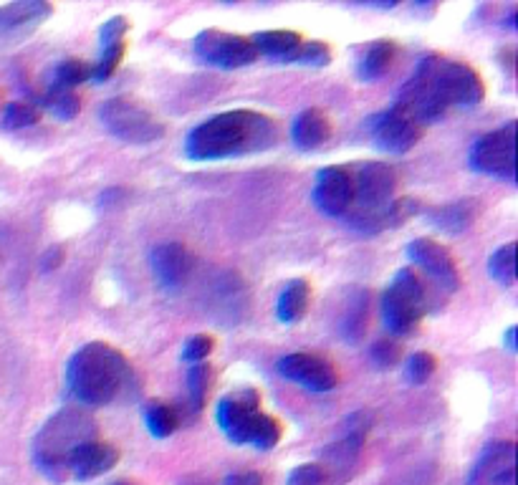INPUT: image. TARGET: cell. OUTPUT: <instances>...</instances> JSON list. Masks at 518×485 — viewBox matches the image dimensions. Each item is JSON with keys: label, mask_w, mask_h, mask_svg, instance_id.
<instances>
[{"label": "cell", "mask_w": 518, "mask_h": 485, "mask_svg": "<svg viewBox=\"0 0 518 485\" xmlns=\"http://www.w3.org/2000/svg\"><path fill=\"white\" fill-rule=\"evenodd\" d=\"M483 96H486V84L473 66L433 54L417 64L407 84L400 89L395 107L425 127L443 119L455 107H476L483 102Z\"/></svg>", "instance_id": "1"}, {"label": "cell", "mask_w": 518, "mask_h": 485, "mask_svg": "<svg viewBox=\"0 0 518 485\" xmlns=\"http://www.w3.org/2000/svg\"><path fill=\"white\" fill-rule=\"evenodd\" d=\"M278 142V124L268 114L253 109H233L215 114L185 139V155L195 162H218L228 157L271 150Z\"/></svg>", "instance_id": "2"}, {"label": "cell", "mask_w": 518, "mask_h": 485, "mask_svg": "<svg viewBox=\"0 0 518 485\" xmlns=\"http://www.w3.org/2000/svg\"><path fill=\"white\" fill-rule=\"evenodd\" d=\"M132 377L127 357L107 342H89L76 349L66 367V384L76 402L104 407L117 400Z\"/></svg>", "instance_id": "3"}, {"label": "cell", "mask_w": 518, "mask_h": 485, "mask_svg": "<svg viewBox=\"0 0 518 485\" xmlns=\"http://www.w3.org/2000/svg\"><path fill=\"white\" fill-rule=\"evenodd\" d=\"M99 440V427L81 407H64L46 420L31 443L33 465L51 483H66L71 478L69 463L81 445Z\"/></svg>", "instance_id": "4"}, {"label": "cell", "mask_w": 518, "mask_h": 485, "mask_svg": "<svg viewBox=\"0 0 518 485\" xmlns=\"http://www.w3.org/2000/svg\"><path fill=\"white\" fill-rule=\"evenodd\" d=\"M215 420L233 445L271 450L281 443V435H284L281 422L261 410V395L248 387L225 395L215 405Z\"/></svg>", "instance_id": "5"}, {"label": "cell", "mask_w": 518, "mask_h": 485, "mask_svg": "<svg viewBox=\"0 0 518 485\" xmlns=\"http://www.w3.org/2000/svg\"><path fill=\"white\" fill-rule=\"evenodd\" d=\"M433 306L430 286L412 268H402L382 294V321L395 336H410Z\"/></svg>", "instance_id": "6"}, {"label": "cell", "mask_w": 518, "mask_h": 485, "mask_svg": "<svg viewBox=\"0 0 518 485\" xmlns=\"http://www.w3.org/2000/svg\"><path fill=\"white\" fill-rule=\"evenodd\" d=\"M99 119L112 137L127 144H155L165 137V124L150 109L127 96L109 99L99 112Z\"/></svg>", "instance_id": "7"}, {"label": "cell", "mask_w": 518, "mask_h": 485, "mask_svg": "<svg viewBox=\"0 0 518 485\" xmlns=\"http://www.w3.org/2000/svg\"><path fill=\"white\" fill-rule=\"evenodd\" d=\"M397 182H400V175L387 162H367V165L357 167L354 170V205L347 215V223L352 225L387 208L395 200Z\"/></svg>", "instance_id": "8"}, {"label": "cell", "mask_w": 518, "mask_h": 485, "mask_svg": "<svg viewBox=\"0 0 518 485\" xmlns=\"http://www.w3.org/2000/svg\"><path fill=\"white\" fill-rule=\"evenodd\" d=\"M470 167L481 175L513 182L516 177V122L483 134L470 147Z\"/></svg>", "instance_id": "9"}, {"label": "cell", "mask_w": 518, "mask_h": 485, "mask_svg": "<svg viewBox=\"0 0 518 485\" xmlns=\"http://www.w3.org/2000/svg\"><path fill=\"white\" fill-rule=\"evenodd\" d=\"M195 56L205 61L215 69H243L258 61V51L253 46L251 36H241V33L218 31V28H208V31L198 33L193 41Z\"/></svg>", "instance_id": "10"}, {"label": "cell", "mask_w": 518, "mask_h": 485, "mask_svg": "<svg viewBox=\"0 0 518 485\" xmlns=\"http://www.w3.org/2000/svg\"><path fill=\"white\" fill-rule=\"evenodd\" d=\"M278 372L284 374L289 382L301 384L309 392H332L339 387V369L332 359L311 352L286 354L278 362Z\"/></svg>", "instance_id": "11"}, {"label": "cell", "mask_w": 518, "mask_h": 485, "mask_svg": "<svg viewBox=\"0 0 518 485\" xmlns=\"http://www.w3.org/2000/svg\"><path fill=\"white\" fill-rule=\"evenodd\" d=\"M369 134L380 150L392 152V155H405L420 142L422 124H417L400 107H392L369 119Z\"/></svg>", "instance_id": "12"}, {"label": "cell", "mask_w": 518, "mask_h": 485, "mask_svg": "<svg viewBox=\"0 0 518 485\" xmlns=\"http://www.w3.org/2000/svg\"><path fill=\"white\" fill-rule=\"evenodd\" d=\"M314 205L329 218H347L354 205V167H324L316 175Z\"/></svg>", "instance_id": "13"}, {"label": "cell", "mask_w": 518, "mask_h": 485, "mask_svg": "<svg viewBox=\"0 0 518 485\" xmlns=\"http://www.w3.org/2000/svg\"><path fill=\"white\" fill-rule=\"evenodd\" d=\"M407 256H410V261L417 268H422V271L433 278L438 288H443L448 294L460 288L458 261H455L453 253L445 246H440V243H435L430 238H417L407 246Z\"/></svg>", "instance_id": "14"}, {"label": "cell", "mask_w": 518, "mask_h": 485, "mask_svg": "<svg viewBox=\"0 0 518 485\" xmlns=\"http://www.w3.org/2000/svg\"><path fill=\"white\" fill-rule=\"evenodd\" d=\"M513 463H516L513 443H488L470 470L468 485H516Z\"/></svg>", "instance_id": "15"}, {"label": "cell", "mask_w": 518, "mask_h": 485, "mask_svg": "<svg viewBox=\"0 0 518 485\" xmlns=\"http://www.w3.org/2000/svg\"><path fill=\"white\" fill-rule=\"evenodd\" d=\"M127 33H129V21L124 16H114L99 28V41H102V56L94 66H91V81L104 84L107 79H112L114 71L119 69L124 59V51H127Z\"/></svg>", "instance_id": "16"}, {"label": "cell", "mask_w": 518, "mask_h": 485, "mask_svg": "<svg viewBox=\"0 0 518 485\" xmlns=\"http://www.w3.org/2000/svg\"><path fill=\"white\" fill-rule=\"evenodd\" d=\"M195 268L193 253L187 251L182 243H160V246L152 251V273L160 281V286L165 288H180L182 283L190 278Z\"/></svg>", "instance_id": "17"}, {"label": "cell", "mask_w": 518, "mask_h": 485, "mask_svg": "<svg viewBox=\"0 0 518 485\" xmlns=\"http://www.w3.org/2000/svg\"><path fill=\"white\" fill-rule=\"evenodd\" d=\"M51 13H54V6H51V3H43V0H21V3L0 6V36H28V33L36 31Z\"/></svg>", "instance_id": "18"}, {"label": "cell", "mask_w": 518, "mask_h": 485, "mask_svg": "<svg viewBox=\"0 0 518 485\" xmlns=\"http://www.w3.org/2000/svg\"><path fill=\"white\" fill-rule=\"evenodd\" d=\"M119 463V450L104 440H91L81 445L69 463L71 478L76 480H94L99 475L109 473Z\"/></svg>", "instance_id": "19"}, {"label": "cell", "mask_w": 518, "mask_h": 485, "mask_svg": "<svg viewBox=\"0 0 518 485\" xmlns=\"http://www.w3.org/2000/svg\"><path fill=\"white\" fill-rule=\"evenodd\" d=\"M329 137H332V119L316 107L304 109L291 124V139L301 152L319 150L329 142Z\"/></svg>", "instance_id": "20"}, {"label": "cell", "mask_w": 518, "mask_h": 485, "mask_svg": "<svg viewBox=\"0 0 518 485\" xmlns=\"http://www.w3.org/2000/svg\"><path fill=\"white\" fill-rule=\"evenodd\" d=\"M420 213H422V205L417 203V200H410V198L397 200L395 198L390 205H387V208H382L380 213H374V215H369V218L352 223V228L362 235H377V233H385V230H390V228H400L405 220L415 218V215H420Z\"/></svg>", "instance_id": "21"}, {"label": "cell", "mask_w": 518, "mask_h": 485, "mask_svg": "<svg viewBox=\"0 0 518 485\" xmlns=\"http://www.w3.org/2000/svg\"><path fill=\"white\" fill-rule=\"evenodd\" d=\"M397 56V46L390 38H380V41H372L367 46H362L357 59V76L362 81H377L392 69Z\"/></svg>", "instance_id": "22"}, {"label": "cell", "mask_w": 518, "mask_h": 485, "mask_svg": "<svg viewBox=\"0 0 518 485\" xmlns=\"http://www.w3.org/2000/svg\"><path fill=\"white\" fill-rule=\"evenodd\" d=\"M251 41L256 46L258 56H271V59L281 61V64H294L301 46H304L301 33L294 31H261L251 36Z\"/></svg>", "instance_id": "23"}, {"label": "cell", "mask_w": 518, "mask_h": 485, "mask_svg": "<svg viewBox=\"0 0 518 485\" xmlns=\"http://www.w3.org/2000/svg\"><path fill=\"white\" fill-rule=\"evenodd\" d=\"M478 213H481V205L478 200H458V203L440 205V208L430 210L428 220L435 228L445 230L450 235H460L476 223Z\"/></svg>", "instance_id": "24"}, {"label": "cell", "mask_w": 518, "mask_h": 485, "mask_svg": "<svg viewBox=\"0 0 518 485\" xmlns=\"http://www.w3.org/2000/svg\"><path fill=\"white\" fill-rule=\"evenodd\" d=\"M311 304V286L309 281L299 278V281H291L289 286L281 291L276 301V316L278 321L284 324H296V321L304 319V314L309 311Z\"/></svg>", "instance_id": "25"}, {"label": "cell", "mask_w": 518, "mask_h": 485, "mask_svg": "<svg viewBox=\"0 0 518 485\" xmlns=\"http://www.w3.org/2000/svg\"><path fill=\"white\" fill-rule=\"evenodd\" d=\"M213 377L215 372L208 362L190 364V372H187V402H190V410H203L210 397V390H213Z\"/></svg>", "instance_id": "26"}, {"label": "cell", "mask_w": 518, "mask_h": 485, "mask_svg": "<svg viewBox=\"0 0 518 485\" xmlns=\"http://www.w3.org/2000/svg\"><path fill=\"white\" fill-rule=\"evenodd\" d=\"M84 81H91V64L81 59H64L54 71H51L49 89L74 91Z\"/></svg>", "instance_id": "27"}, {"label": "cell", "mask_w": 518, "mask_h": 485, "mask_svg": "<svg viewBox=\"0 0 518 485\" xmlns=\"http://www.w3.org/2000/svg\"><path fill=\"white\" fill-rule=\"evenodd\" d=\"M145 422L150 435H155V438H170L172 432L180 427L175 407H170L167 402H150L145 410Z\"/></svg>", "instance_id": "28"}, {"label": "cell", "mask_w": 518, "mask_h": 485, "mask_svg": "<svg viewBox=\"0 0 518 485\" xmlns=\"http://www.w3.org/2000/svg\"><path fill=\"white\" fill-rule=\"evenodd\" d=\"M488 273L501 286H513L516 283V246L513 243H506L498 251H493V256L488 258Z\"/></svg>", "instance_id": "29"}, {"label": "cell", "mask_w": 518, "mask_h": 485, "mask_svg": "<svg viewBox=\"0 0 518 485\" xmlns=\"http://www.w3.org/2000/svg\"><path fill=\"white\" fill-rule=\"evenodd\" d=\"M38 104L49 109V112L59 119H74L76 114L81 112L79 96H76L74 91H64V89H46L43 102Z\"/></svg>", "instance_id": "30"}, {"label": "cell", "mask_w": 518, "mask_h": 485, "mask_svg": "<svg viewBox=\"0 0 518 485\" xmlns=\"http://www.w3.org/2000/svg\"><path fill=\"white\" fill-rule=\"evenodd\" d=\"M38 119H41V104L36 102H11L6 107V114H3V124H6L8 129H26V127H33V124H38Z\"/></svg>", "instance_id": "31"}, {"label": "cell", "mask_w": 518, "mask_h": 485, "mask_svg": "<svg viewBox=\"0 0 518 485\" xmlns=\"http://www.w3.org/2000/svg\"><path fill=\"white\" fill-rule=\"evenodd\" d=\"M438 369V359L430 352H417L407 359V379L412 384H425Z\"/></svg>", "instance_id": "32"}, {"label": "cell", "mask_w": 518, "mask_h": 485, "mask_svg": "<svg viewBox=\"0 0 518 485\" xmlns=\"http://www.w3.org/2000/svg\"><path fill=\"white\" fill-rule=\"evenodd\" d=\"M329 61H332V48L326 46L324 41H304L294 64L319 66L321 69V66H329Z\"/></svg>", "instance_id": "33"}, {"label": "cell", "mask_w": 518, "mask_h": 485, "mask_svg": "<svg viewBox=\"0 0 518 485\" xmlns=\"http://www.w3.org/2000/svg\"><path fill=\"white\" fill-rule=\"evenodd\" d=\"M215 349V339L210 334H195L190 336L182 347V359L190 364H200L210 357V352Z\"/></svg>", "instance_id": "34"}, {"label": "cell", "mask_w": 518, "mask_h": 485, "mask_svg": "<svg viewBox=\"0 0 518 485\" xmlns=\"http://www.w3.org/2000/svg\"><path fill=\"white\" fill-rule=\"evenodd\" d=\"M369 357H372L374 367L380 369H392L402 357V347L392 339H380V342H374L372 349H369Z\"/></svg>", "instance_id": "35"}, {"label": "cell", "mask_w": 518, "mask_h": 485, "mask_svg": "<svg viewBox=\"0 0 518 485\" xmlns=\"http://www.w3.org/2000/svg\"><path fill=\"white\" fill-rule=\"evenodd\" d=\"M286 485H329V478H326L321 463H304L291 470Z\"/></svg>", "instance_id": "36"}, {"label": "cell", "mask_w": 518, "mask_h": 485, "mask_svg": "<svg viewBox=\"0 0 518 485\" xmlns=\"http://www.w3.org/2000/svg\"><path fill=\"white\" fill-rule=\"evenodd\" d=\"M223 485H263V478L258 473H235L228 475Z\"/></svg>", "instance_id": "37"}, {"label": "cell", "mask_w": 518, "mask_h": 485, "mask_svg": "<svg viewBox=\"0 0 518 485\" xmlns=\"http://www.w3.org/2000/svg\"><path fill=\"white\" fill-rule=\"evenodd\" d=\"M61 258H64V251L61 248H51L49 253H46V258H43V271H51V268H59L61 266Z\"/></svg>", "instance_id": "38"}, {"label": "cell", "mask_w": 518, "mask_h": 485, "mask_svg": "<svg viewBox=\"0 0 518 485\" xmlns=\"http://www.w3.org/2000/svg\"><path fill=\"white\" fill-rule=\"evenodd\" d=\"M506 347L511 349V352H516V326H511V329L506 331Z\"/></svg>", "instance_id": "39"}, {"label": "cell", "mask_w": 518, "mask_h": 485, "mask_svg": "<svg viewBox=\"0 0 518 485\" xmlns=\"http://www.w3.org/2000/svg\"><path fill=\"white\" fill-rule=\"evenodd\" d=\"M112 485H139V483H132V480H117V483H112Z\"/></svg>", "instance_id": "40"}]
</instances>
